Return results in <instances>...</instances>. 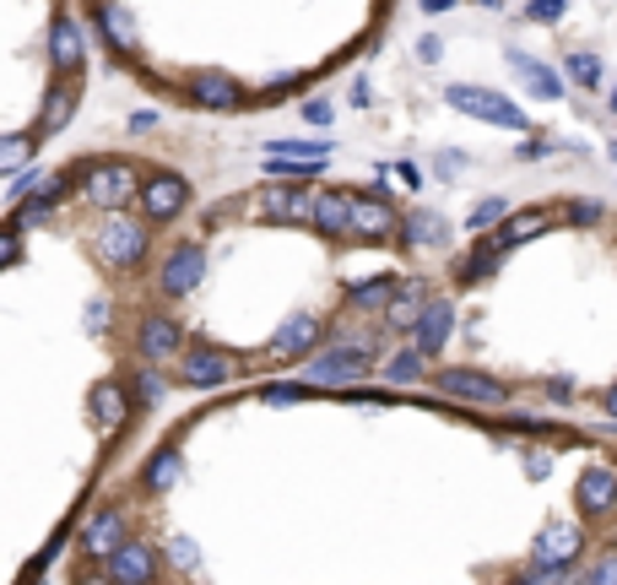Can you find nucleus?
I'll use <instances>...</instances> for the list:
<instances>
[{"label": "nucleus", "instance_id": "f257e3e1", "mask_svg": "<svg viewBox=\"0 0 617 585\" xmlns=\"http://www.w3.org/2000/svg\"><path fill=\"white\" fill-rule=\"evenodd\" d=\"M92 250H98V260H103L109 271H136V266L147 260V250H152V234H147V222H136V217L115 211V217L98 222Z\"/></svg>", "mask_w": 617, "mask_h": 585}, {"label": "nucleus", "instance_id": "f03ea898", "mask_svg": "<svg viewBox=\"0 0 617 585\" xmlns=\"http://www.w3.org/2000/svg\"><path fill=\"white\" fill-rule=\"evenodd\" d=\"M141 185L147 179H136V168L125 158H98V163L82 168V196L98 211H109V217L130 207V196H141Z\"/></svg>", "mask_w": 617, "mask_h": 585}, {"label": "nucleus", "instance_id": "7ed1b4c3", "mask_svg": "<svg viewBox=\"0 0 617 585\" xmlns=\"http://www.w3.org/2000/svg\"><path fill=\"white\" fill-rule=\"evenodd\" d=\"M445 103L460 109V115H471V120H488V126H498V130H526V126H531V120H526V109H520V103H509V98L494 92V87L450 82V87H445Z\"/></svg>", "mask_w": 617, "mask_h": 585}, {"label": "nucleus", "instance_id": "20e7f679", "mask_svg": "<svg viewBox=\"0 0 617 585\" xmlns=\"http://www.w3.org/2000/svg\"><path fill=\"white\" fill-rule=\"evenodd\" d=\"M369 353L364 347H320L315 358H303V379L309 385H330V390H347V385H358V379H369Z\"/></svg>", "mask_w": 617, "mask_h": 585}, {"label": "nucleus", "instance_id": "39448f33", "mask_svg": "<svg viewBox=\"0 0 617 585\" xmlns=\"http://www.w3.org/2000/svg\"><path fill=\"white\" fill-rule=\"evenodd\" d=\"M201 277H206V250L196 239H185V245H173V250L163 255L158 288H163L168 298H190V292L201 288Z\"/></svg>", "mask_w": 617, "mask_h": 585}, {"label": "nucleus", "instance_id": "423d86ee", "mask_svg": "<svg viewBox=\"0 0 617 585\" xmlns=\"http://www.w3.org/2000/svg\"><path fill=\"white\" fill-rule=\"evenodd\" d=\"M136 353H141L152 369L179 364V358H185V326H179L173 315H147V320H141V336H136Z\"/></svg>", "mask_w": 617, "mask_h": 585}, {"label": "nucleus", "instance_id": "0eeeda50", "mask_svg": "<svg viewBox=\"0 0 617 585\" xmlns=\"http://www.w3.org/2000/svg\"><path fill=\"white\" fill-rule=\"evenodd\" d=\"M136 201H141V217H147V222H173L179 211L190 207V185H185L179 173H152Z\"/></svg>", "mask_w": 617, "mask_h": 585}, {"label": "nucleus", "instance_id": "6e6552de", "mask_svg": "<svg viewBox=\"0 0 617 585\" xmlns=\"http://www.w3.org/2000/svg\"><path fill=\"white\" fill-rule=\"evenodd\" d=\"M585 547V532L579 526H547L531 547V569H547V575H569V564Z\"/></svg>", "mask_w": 617, "mask_h": 585}, {"label": "nucleus", "instance_id": "1a4fd4ad", "mask_svg": "<svg viewBox=\"0 0 617 585\" xmlns=\"http://www.w3.org/2000/svg\"><path fill=\"white\" fill-rule=\"evenodd\" d=\"M315 207H320V190H303V185L260 190V217H271V222H315Z\"/></svg>", "mask_w": 617, "mask_h": 585}, {"label": "nucleus", "instance_id": "9d476101", "mask_svg": "<svg viewBox=\"0 0 617 585\" xmlns=\"http://www.w3.org/2000/svg\"><path fill=\"white\" fill-rule=\"evenodd\" d=\"M173 375H179L185 390H217L222 379L233 375V358H228L222 347H190V353L179 358V369H173Z\"/></svg>", "mask_w": 617, "mask_h": 585}, {"label": "nucleus", "instance_id": "9b49d317", "mask_svg": "<svg viewBox=\"0 0 617 585\" xmlns=\"http://www.w3.org/2000/svg\"><path fill=\"white\" fill-rule=\"evenodd\" d=\"M575 504L579 515H613L617 509V466H607V460H596V466H585L575 483Z\"/></svg>", "mask_w": 617, "mask_h": 585}, {"label": "nucleus", "instance_id": "f8f14e48", "mask_svg": "<svg viewBox=\"0 0 617 585\" xmlns=\"http://www.w3.org/2000/svg\"><path fill=\"white\" fill-rule=\"evenodd\" d=\"M445 396H460V401H482V407H509V385L494 375H477V369H445L434 379Z\"/></svg>", "mask_w": 617, "mask_h": 585}, {"label": "nucleus", "instance_id": "ddd939ff", "mask_svg": "<svg viewBox=\"0 0 617 585\" xmlns=\"http://www.w3.org/2000/svg\"><path fill=\"white\" fill-rule=\"evenodd\" d=\"M125 543H130V520H125V509L109 504V509H98V515L87 520V532H82V553H87V558H103V564H109Z\"/></svg>", "mask_w": 617, "mask_h": 585}, {"label": "nucleus", "instance_id": "4468645a", "mask_svg": "<svg viewBox=\"0 0 617 585\" xmlns=\"http://www.w3.org/2000/svg\"><path fill=\"white\" fill-rule=\"evenodd\" d=\"M103 569H109V585H158V553L141 537H130Z\"/></svg>", "mask_w": 617, "mask_h": 585}, {"label": "nucleus", "instance_id": "2eb2a0df", "mask_svg": "<svg viewBox=\"0 0 617 585\" xmlns=\"http://www.w3.org/2000/svg\"><path fill=\"white\" fill-rule=\"evenodd\" d=\"M315 347H320V320L315 315H288L282 320V331L271 336V347H266V358L271 364H288V358H315Z\"/></svg>", "mask_w": 617, "mask_h": 585}, {"label": "nucleus", "instance_id": "dca6fc26", "mask_svg": "<svg viewBox=\"0 0 617 585\" xmlns=\"http://www.w3.org/2000/svg\"><path fill=\"white\" fill-rule=\"evenodd\" d=\"M49 66H54L60 77H71V71L87 66V43H82V33H77V17H71V11H60L54 28H49Z\"/></svg>", "mask_w": 617, "mask_h": 585}, {"label": "nucleus", "instance_id": "f3484780", "mask_svg": "<svg viewBox=\"0 0 617 585\" xmlns=\"http://www.w3.org/2000/svg\"><path fill=\"white\" fill-rule=\"evenodd\" d=\"M190 103H196V109H217V115H228V109H239V103H245V87L233 82L228 71H196V77H190Z\"/></svg>", "mask_w": 617, "mask_h": 585}, {"label": "nucleus", "instance_id": "a211bd4d", "mask_svg": "<svg viewBox=\"0 0 617 585\" xmlns=\"http://www.w3.org/2000/svg\"><path fill=\"white\" fill-rule=\"evenodd\" d=\"M450 326H455V304H450V298H434V304L422 309L417 331H411V347H417L422 358H439V353H445V341H450Z\"/></svg>", "mask_w": 617, "mask_h": 585}, {"label": "nucleus", "instance_id": "6ab92c4d", "mask_svg": "<svg viewBox=\"0 0 617 585\" xmlns=\"http://www.w3.org/2000/svg\"><path fill=\"white\" fill-rule=\"evenodd\" d=\"M87 407H92V423H98L103 434H115L125 423V413H130V396H125L120 379H98V385L87 390Z\"/></svg>", "mask_w": 617, "mask_h": 585}, {"label": "nucleus", "instance_id": "aec40b11", "mask_svg": "<svg viewBox=\"0 0 617 585\" xmlns=\"http://www.w3.org/2000/svg\"><path fill=\"white\" fill-rule=\"evenodd\" d=\"M352 228H358L364 239H390V234L401 228V217L390 211L385 196H352Z\"/></svg>", "mask_w": 617, "mask_h": 585}, {"label": "nucleus", "instance_id": "412c9836", "mask_svg": "<svg viewBox=\"0 0 617 585\" xmlns=\"http://www.w3.org/2000/svg\"><path fill=\"white\" fill-rule=\"evenodd\" d=\"M315 228H320L326 239H347V234H358V228H352V196H341V190H320Z\"/></svg>", "mask_w": 617, "mask_h": 585}, {"label": "nucleus", "instance_id": "4be33fe9", "mask_svg": "<svg viewBox=\"0 0 617 585\" xmlns=\"http://www.w3.org/2000/svg\"><path fill=\"white\" fill-rule=\"evenodd\" d=\"M434 298L422 282H401V292L390 298V309H385V320L396 326V331H417V320H422V309H428Z\"/></svg>", "mask_w": 617, "mask_h": 585}, {"label": "nucleus", "instance_id": "5701e85b", "mask_svg": "<svg viewBox=\"0 0 617 585\" xmlns=\"http://www.w3.org/2000/svg\"><path fill=\"white\" fill-rule=\"evenodd\" d=\"M71 115H77V92L60 82L49 98H43V115H39V126H33V136H39V141L43 136H60V130L71 126Z\"/></svg>", "mask_w": 617, "mask_h": 585}, {"label": "nucleus", "instance_id": "b1692460", "mask_svg": "<svg viewBox=\"0 0 617 585\" xmlns=\"http://www.w3.org/2000/svg\"><path fill=\"white\" fill-rule=\"evenodd\" d=\"M401 234H407V245H422V250H428V245H445V239H450V222H445L439 211H407V217H401Z\"/></svg>", "mask_w": 617, "mask_h": 585}, {"label": "nucleus", "instance_id": "393cba45", "mask_svg": "<svg viewBox=\"0 0 617 585\" xmlns=\"http://www.w3.org/2000/svg\"><path fill=\"white\" fill-rule=\"evenodd\" d=\"M541 228H547V211H520V217H509V222L498 228L488 245H494V250L504 255V250H515V245H526V239H536Z\"/></svg>", "mask_w": 617, "mask_h": 585}, {"label": "nucleus", "instance_id": "a878e982", "mask_svg": "<svg viewBox=\"0 0 617 585\" xmlns=\"http://www.w3.org/2000/svg\"><path fill=\"white\" fill-rule=\"evenodd\" d=\"M396 292H401V282L385 271V277H369V282L347 288V304H352V309H374V304H385V309H390V298H396Z\"/></svg>", "mask_w": 617, "mask_h": 585}, {"label": "nucleus", "instance_id": "bb28decb", "mask_svg": "<svg viewBox=\"0 0 617 585\" xmlns=\"http://www.w3.org/2000/svg\"><path fill=\"white\" fill-rule=\"evenodd\" d=\"M266 152L282 158V163H330V141H271Z\"/></svg>", "mask_w": 617, "mask_h": 585}, {"label": "nucleus", "instance_id": "cd10ccee", "mask_svg": "<svg viewBox=\"0 0 617 585\" xmlns=\"http://www.w3.org/2000/svg\"><path fill=\"white\" fill-rule=\"evenodd\" d=\"M98 22H103V33H109V43H115V49H136V22L125 17V6L103 0V6H98Z\"/></svg>", "mask_w": 617, "mask_h": 585}, {"label": "nucleus", "instance_id": "c85d7f7f", "mask_svg": "<svg viewBox=\"0 0 617 585\" xmlns=\"http://www.w3.org/2000/svg\"><path fill=\"white\" fill-rule=\"evenodd\" d=\"M173 483H179V456H173V450H158V456L147 460V472H141V488H147V494H163Z\"/></svg>", "mask_w": 617, "mask_h": 585}, {"label": "nucleus", "instance_id": "c756f323", "mask_svg": "<svg viewBox=\"0 0 617 585\" xmlns=\"http://www.w3.org/2000/svg\"><path fill=\"white\" fill-rule=\"evenodd\" d=\"M509 66H515V71H520V77H526V82H531L541 98H558V92H564V82H558L553 71H541L531 54H520V49H509Z\"/></svg>", "mask_w": 617, "mask_h": 585}, {"label": "nucleus", "instance_id": "7c9ffc66", "mask_svg": "<svg viewBox=\"0 0 617 585\" xmlns=\"http://www.w3.org/2000/svg\"><path fill=\"white\" fill-rule=\"evenodd\" d=\"M33 141H39L33 130H17V136H6V141H0V168H6V173H17V168L33 158Z\"/></svg>", "mask_w": 617, "mask_h": 585}, {"label": "nucleus", "instance_id": "2f4dec72", "mask_svg": "<svg viewBox=\"0 0 617 585\" xmlns=\"http://www.w3.org/2000/svg\"><path fill=\"white\" fill-rule=\"evenodd\" d=\"M385 375H390V385H417V379H422V353H417V347L396 353V358L385 364Z\"/></svg>", "mask_w": 617, "mask_h": 585}, {"label": "nucleus", "instance_id": "473e14b6", "mask_svg": "<svg viewBox=\"0 0 617 585\" xmlns=\"http://www.w3.org/2000/svg\"><path fill=\"white\" fill-rule=\"evenodd\" d=\"M494 222H509L504 201H482V207H471V217H466V228H471V234H482V228H494Z\"/></svg>", "mask_w": 617, "mask_h": 585}, {"label": "nucleus", "instance_id": "72a5a7b5", "mask_svg": "<svg viewBox=\"0 0 617 585\" xmlns=\"http://www.w3.org/2000/svg\"><path fill=\"white\" fill-rule=\"evenodd\" d=\"M579 585H617V553H601V558L579 575Z\"/></svg>", "mask_w": 617, "mask_h": 585}, {"label": "nucleus", "instance_id": "f704fd0d", "mask_svg": "<svg viewBox=\"0 0 617 585\" xmlns=\"http://www.w3.org/2000/svg\"><path fill=\"white\" fill-rule=\"evenodd\" d=\"M569 77L579 87H596L601 82V66H596V54H569Z\"/></svg>", "mask_w": 617, "mask_h": 585}, {"label": "nucleus", "instance_id": "c9c22d12", "mask_svg": "<svg viewBox=\"0 0 617 585\" xmlns=\"http://www.w3.org/2000/svg\"><path fill=\"white\" fill-rule=\"evenodd\" d=\"M526 17H531V22H558V17H564V0H531Z\"/></svg>", "mask_w": 617, "mask_h": 585}, {"label": "nucleus", "instance_id": "e433bc0d", "mask_svg": "<svg viewBox=\"0 0 617 585\" xmlns=\"http://www.w3.org/2000/svg\"><path fill=\"white\" fill-rule=\"evenodd\" d=\"M260 401H303V379H298V385H266Z\"/></svg>", "mask_w": 617, "mask_h": 585}, {"label": "nucleus", "instance_id": "4c0bfd02", "mask_svg": "<svg viewBox=\"0 0 617 585\" xmlns=\"http://www.w3.org/2000/svg\"><path fill=\"white\" fill-rule=\"evenodd\" d=\"M158 396H163V379H158V369L147 364V369H141V401H158Z\"/></svg>", "mask_w": 617, "mask_h": 585}, {"label": "nucleus", "instance_id": "58836bf2", "mask_svg": "<svg viewBox=\"0 0 617 585\" xmlns=\"http://www.w3.org/2000/svg\"><path fill=\"white\" fill-rule=\"evenodd\" d=\"M569 217H575L579 228H590V222H601V217H607V211L596 207V201H579V207H569Z\"/></svg>", "mask_w": 617, "mask_h": 585}, {"label": "nucleus", "instance_id": "ea45409f", "mask_svg": "<svg viewBox=\"0 0 617 585\" xmlns=\"http://www.w3.org/2000/svg\"><path fill=\"white\" fill-rule=\"evenodd\" d=\"M0 260H6V266H17V260H22V234H17V228H6V245H0Z\"/></svg>", "mask_w": 617, "mask_h": 585}, {"label": "nucleus", "instance_id": "a19ab883", "mask_svg": "<svg viewBox=\"0 0 617 585\" xmlns=\"http://www.w3.org/2000/svg\"><path fill=\"white\" fill-rule=\"evenodd\" d=\"M303 115H309L315 126H330V120H336V109H330L326 98H315V103H303Z\"/></svg>", "mask_w": 617, "mask_h": 585}, {"label": "nucleus", "instance_id": "79ce46f5", "mask_svg": "<svg viewBox=\"0 0 617 585\" xmlns=\"http://www.w3.org/2000/svg\"><path fill=\"white\" fill-rule=\"evenodd\" d=\"M173 564H179V569H196V547L185 543V537L173 543Z\"/></svg>", "mask_w": 617, "mask_h": 585}, {"label": "nucleus", "instance_id": "37998d69", "mask_svg": "<svg viewBox=\"0 0 617 585\" xmlns=\"http://www.w3.org/2000/svg\"><path fill=\"white\" fill-rule=\"evenodd\" d=\"M445 6H455V0H422V11H445Z\"/></svg>", "mask_w": 617, "mask_h": 585}, {"label": "nucleus", "instance_id": "c03bdc74", "mask_svg": "<svg viewBox=\"0 0 617 585\" xmlns=\"http://www.w3.org/2000/svg\"><path fill=\"white\" fill-rule=\"evenodd\" d=\"M607 413H613V418H617V385H613V390H607Z\"/></svg>", "mask_w": 617, "mask_h": 585}, {"label": "nucleus", "instance_id": "a18cd8bd", "mask_svg": "<svg viewBox=\"0 0 617 585\" xmlns=\"http://www.w3.org/2000/svg\"><path fill=\"white\" fill-rule=\"evenodd\" d=\"M613 109H617V87H613Z\"/></svg>", "mask_w": 617, "mask_h": 585}, {"label": "nucleus", "instance_id": "49530a36", "mask_svg": "<svg viewBox=\"0 0 617 585\" xmlns=\"http://www.w3.org/2000/svg\"><path fill=\"white\" fill-rule=\"evenodd\" d=\"M613 158H617V141H613Z\"/></svg>", "mask_w": 617, "mask_h": 585}]
</instances>
